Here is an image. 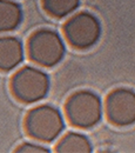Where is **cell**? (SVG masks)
<instances>
[{
	"mask_svg": "<svg viewBox=\"0 0 135 153\" xmlns=\"http://www.w3.org/2000/svg\"><path fill=\"white\" fill-rule=\"evenodd\" d=\"M65 111L72 125L79 128H91L102 118V101L94 92L79 91L69 97Z\"/></svg>",
	"mask_w": 135,
	"mask_h": 153,
	"instance_id": "cell-4",
	"label": "cell"
},
{
	"mask_svg": "<svg viewBox=\"0 0 135 153\" xmlns=\"http://www.w3.org/2000/svg\"><path fill=\"white\" fill-rule=\"evenodd\" d=\"M65 37L77 50L94 46L101 37V24L89 12H80L71 17L63 26Z\"/></svg>",
	"mask_w": 135,
	"mask_h": 153,
	"instance_id": "cell-5",
	"label": "cell"
},
{
	"mask_svg": "<svg viewBox=\"0 0 135 153\" xmlns=\"http://www.w3.org/2000/svg\"><path fill=\"white\" fill-rule=\"evenodd\" d=\"M27 52L30 59L42 67H52L65 56V44L55 31L42 28L35 31L28 39Z\"/></svg>",
	"mask_w": 135,
	"mask_h": 153,
	"instance_id": "cell-2",
	"label": "cell"
},
{
	"mask_svg": "<svg viewBox=\"0 0 135 153\" xmlns=\"http://www.w3.org/2000/svg\"><path fill=\"white\" fill-rule=\"evenodd\" d=\"M55 151L59 153H89L92 152V144L83 134L68 132L58 141Z\"/></svg>",
	"mask_w": 135,
	"mask_h": 153,
	"instance_id": "cell-9",
	"label": "cell"
},
{
	"mask_svg": "<svg viewBox=\"0 0 135 153\" xmlns=\"http://www.w3.org/2000/svg\"><path fill=\"white\" fill-rule=\"evenodd\" d=\"M15 152L18 153H47L48 150L45 146H41L34 143H24L17 147Z\"/></svg>",
	"mask_w": 135,
	"mask_h": 153,
	"instance_id": "cell-11",
	"label": "cell"
},
{
	"mask_svg": "<svg viewBox=\"0 0 135 153\" xmlns=\"http://www.w3.org/2000/svg\"><path fill=\"white\" fill-rule=\"evenodd\" d=\"M22 19V10L13 0H0V32L15 30Z\"/></svg>",
	"mask_w": 135,
	"mask_h": 153,
	"instance_id": "cell-8",
	"label": "cell"
},
{
	"mask_svg": "<svg viewBox=\"0 0 135 153\" xmlns=\"http://www.w3.org/2000/svg\"><path fill=\"white\" fill-rule=\"evenodd\" d=\"M106 113L109 121L117 126L135 123V92L129 88H117L106 100Z\"/></svg>",
	"mask_w": 135,
	"mask_h": 153,
	"instance_id": "cell-6",
	"label": "cell"
},
{
	"mask_svg": "<svg viewBox=\"0 0 135 153\" xmlns=\"http://www.w3.org/2000/svg\"><path fill=\"white\" fill-rule=\"evenodd\" d=\"M63 118L60 111L51 105H39L32 108L25 119V128L33 139L51 143L63 130Z\"/></svg>",
	"mask_w": 135,
	"mask_h": 153,
	"instance_id": "cell-1",
	"label": "cell"
},
{
	"mask_svg": "<svg viewBox=\"0 0 135 153\" xmlns=\"http://www.w3.org/2000/svg\"><path fill=\"white\" fill-rule=\"evenodd\" d=\"M80 5V0H42L45 11L54 17L63 18L73 13Z\"/></svg>",
	"mask_w": 135,
	"mask_h": 153,
	"instance_id": "cell-10",
	"label": "cell"
},
{
	"mask_svg": "<svg viewBox=\"0 0 135 153\" xmlns=\"http://www.w3.org/2000/svg\"><path fill=\"white\" fill-rule=\"evenodd\" d=\"M11 90L13 96L21 102H37L47 96L49 78L40 68L25 66L12 76Z\"/></svg>",
	"mask_w": 135,
	"mask_h": 153,
	"instance_id": "cell-3",
	"label": "cell"
},
{
	"mask_svg": "<svg viewBox=\"0 0 135 153\" xmlns=\"http://www.w3.org/2000/svg\"><path fill=\"white\" fill-rule=\"evenodd\" d=\"M24 59V46L12 36L0 37V71H11L18 67Z\"/></svg>",
	"mask_w": 135,
	"mask_h": 153,
	"instance_id": "cell-7",
	"label": "cell"
}]
</instances>
